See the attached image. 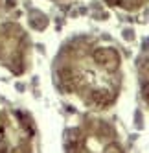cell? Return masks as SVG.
I'll use <instances>...</instances> for the list:
<instances>
[{
  "label": "cell",
  "mask_w": 149,
  "mask_h": 153,
  "mask_svg": "<svg viewBox=\"0 0 149 153\" xmlns=\"http://www.w3.org/2000/svg\"><path fill=\"white\" fill-rule=\"evenodd\" d=\"M57 81L68 94H76L94 109H107L122 87V57L112 46L70 50L57 67Z\"/></svg>",
  "instance_id": "6da1fadb"
},
{
  "label": "cell",
  "mask_w": 149,
  "mask_h": 153,
  "mask_svg": "<svg viewBox=\"0 0 149 153\" xmlns=\"http://www.w3.org/2000/svg\"><path fill=\"white\" fill-rule=\"evenodd\" d=\"M66 153H123V148L111 124L89 118L68 131Z\"/></svg>",
  "instance_id": "7a4b0ae2"
},
{
  "label": "cell",
  "mask_w": 149,
  "mask_h": 153,
  "mask_svg": "<svg viewBox=\"0 0 149 153\" xmlns=\"http://www.w3.org/2000/svg\"><path fill=\"white\" fill-rule=\"evenodd\" d=\"M33 126L20 111L0 109V153H31Z\"/></svg>",
  "instance_id": "3957f363"
},
{
  "label": "cell",
  "mask_w": 149,
  "mask_h": 153,
  "mask_svg": "<svg viewBox=\"0 0 149 153\" xmlns=\"http://www.w3.org/2000/svg\"><path fill=\"white\" fill-rule=\"evenodd\" d=\"M0 61H4L15 72L22 70L24 35H22V30L13 24H6L0 28Z\"/></svg>",
  "instance_id": "277c9868"
},
{
  "label": "cell",
  "mask_w": 149,
  "mask_h": 153,
  "mask_svg": "<svg viewBox=\"0 0 149 153\" xmlns=\"http://www.w3.org/2000/svg\"><path fill=\"white\" fill-rule=\"evenodd\" d=\"M140 92L145 105L149 107V61H145L140 67Z\"/></svg>",
  "instance_id": "5b68a950"
},
{
  "label": "cell",
  "mask_w": 149,
  "mask_h": 153,
  "mask_svg": "<svg viewBox=\"0 0 149 153\" xmlns=\"http://www.w3.org/2000/svg\"><path fill=\"white\" fill-rule=\"evenodd\" d=\"M111 6L122 7V9H129V11H134V9L142 7L145 4V0H107Z\"/></svg>",
  "instance_id": "8992f818"
}]
</instances>
